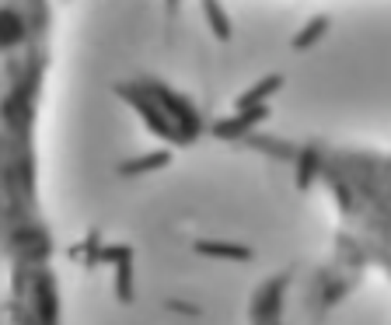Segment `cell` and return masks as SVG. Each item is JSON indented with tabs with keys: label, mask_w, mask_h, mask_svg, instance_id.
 <instances>
[{
	"label": "cell",
	"mask_w": 391,
	"mask_h": 325,
	"mask_svg": "<svg viewBox=\"0 0 391 325\" xmlns=\"http://www.w3.org/2000/svg\"><path fill=\"white\" fill-rule=\"evenodd\" d=\"M300 182L318 186L335 207V245L357 269L391 280V151L339 144H276Z\"/></svg>",
	"instance_id": "1"
}]
</instances>
